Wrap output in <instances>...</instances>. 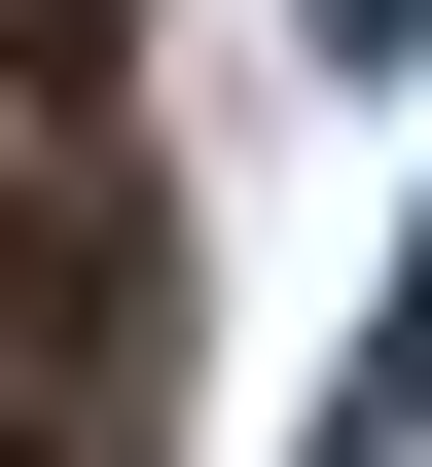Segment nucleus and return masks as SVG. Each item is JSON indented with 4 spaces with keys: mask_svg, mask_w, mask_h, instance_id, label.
<instances>
[{
    "mask_svg": "<svg viewBox=\"0 0 432 467\" xmlns=\"http://www.w3.org/2000/svg\"><path fill=\"white\" fill-rule=\"evenodd\" d=\"M396 431H432V252H396V324L324 359V467H396Z\"/></svg>",
    "mask_w": 432,
    "mask_h": 467,
    "instance_id": "obj_1",
    "label": "nucleus"
},
{
    "mask_svg": "<svg viewBox=\"0 0 432 467\" xmlns=\"http://www.w3.org/2000/svg\"><path fill=\"white\" fill-rule=\"evenodd\" d=\"M0 72H37V109H72V72H109V0H0Z\"/></svg>",
    "mask_w": 432,
    "mask_h": 467,
    "instance_id": "obj_2",
    "label": "nucleus"
},
{
    "mask_svg": "<svg viewBox=\"0 0 432 467\" xmlns=\"http://www.w3.org/2000/svg\"><path fill=\"white\" fill-rule=\"evenodd\" d=\"M0 467H72V431H0Z\"/></svg>",
    "mask_w": 432,
    "mask_h": 467,
    "instance_id": "obj_3",
    "label": "nucleus"
}]
</instances>
